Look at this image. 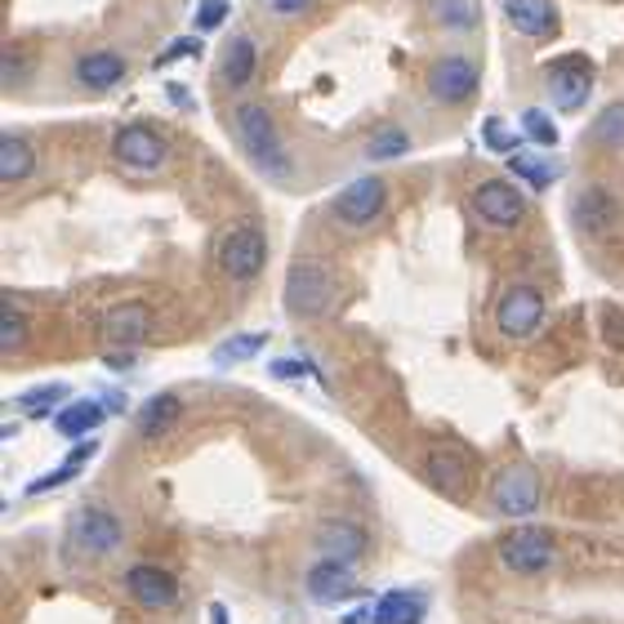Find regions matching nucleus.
<instances>
[{"label": "nucleus", "instance_id": "393cba45", "mask_svg": "<svg viewBox=\"0 0 624 624\" xmlns=\"http://www.w3.org/2000/svg\"><path fill=\"white\" fill-rule=\"evenodd\" d=\"M36 170V152H32V143L23 134H0V179L5 183H19Z\"/></svg>", "mask_w": 624, "mask_h": 624}, {"label": "nucleus", "instance_id": "58836bf2", "mask_svg": "<svg viewBox=\"0 0 624 624\" xmlns=\"http://www.w3.org/2000/svg\"><path fill=\"white\" fill-rule=\"evenodd\" d=\"M602 340L611 348H624V308H607L602 313Z\"/></svg>", "mask_w": 624, "mask_h": 624}, {"label": "nucleus", "instance_id": "7ed1b4c3", "mask_svg": "<svg viewBox=\"0 0 624 624\" xmlns=\"http://www.w3.org/2000/svg\"><path fill=\"white\" fill-rule=\"evenodd\" d=\"M219 268L223 277L232 281H255L264 268H268V236L259 223H242V228H232L223 232V242H219Z\"/></svg>", "mask_w": 624, "mask_h": 624}, {"label": "nucleus", "instance_id": "a211bd4d", "mask_svg": "<svg viewBox=\"0 0 624 624\" xmlns=\"http://www.w3.org/2000/svg\"><path fill=\"white\" fill-rule=\"evenodd\" d=\"M504 19L522 36H553L562 27V14L553 0H504Z\"/></svg>", "mask_w": 624, "mask_h": 624}, {"label": "nucleus", "instance_id": "b1692460", "mask_svg": "<svg viewBox=\"0 0 624 624\" xmlns=\"http://www.w3.org/2000/svg\"><path fill=\"white\" fill-rule=\"evenodd\" d=\"M103 419H108V406H103V402L81 397V402H68V406L54 415V428H59L63 438H72V442H76V438H89Z\"/></svg>", "mask_w": 624, "mask_h": 624}, {"label": "nucleus", "instance_id": "ea45409f", "mask_svg": "<svg viewBox=\"0 0 624 624\" xmlns=\"http://www.w3.org/2000/svg\"><path fill=\"white\" fill-rule=\"evenodd\" d=\"M23 76H27V59L19 50H5V89L23 85Z\"/></svg>", "mask_w": 624, "mask_h": 624}, {"label": "nucleus", "instance_id": "7c9ffc66", "mask_svg": "<svg viewBox=\"0 0 624 624\" xmlns=\"http://www.w3.org/2000/svg\"><path fill=\"white\" fill-rule=\"evenodd\" d=\"M433 19L446 32H473L477 27V5L473 0H433Z\"/></svg>", "mask_w": 624, "mask_h": 624}, {"label": "nucleus", "instance_id": "4468645a", "mask_svg": "<svg viewBox=\"0 0 624 624\" xmlns=\"http://www.w3.org/2000/svg\"><path fill=\"white\" fill-rule=\"evenodd\" d=\"M152 334V313L143 304H112L103 317H99V340L108 348H134Z\"/></svg>", "mask_w": 624, "mask_h": 624}, {"label": "nucleus", "instance_id": "6ab92c4d", "mask_svg": "<svg viewBox=\"0 0 624 624\" xmlns=\"http://www.w3.org/2000/svg\"><path fill=\"white\" fill-rule=\"evenodd\" d=\"M76 81L85 85V89H94V94H103V89H117L121 81H125V59L117 54V50H89V54H81L76 59Z\"/></svg>", "mask_w": 624, "mask_h": 624}, {"label": "nucleus", "instance_id": "e433bc0d", "mask_svg": "<svg viewBox=\"0 0 624 624\" xmlns=\"http://www.w3.org/2000/svg\"><path fill=\"white\" fill-rule=\"evenodd\" d=\"M201 54V40L197 36H179V40H170L166 50L157 54V68H170L174 59H197Z\"/></svg>", "mask_w": 624, "mask_h": 624}, {"label": "nucleus", "instance_id": "5701e85b", "mask_svg": "<svg viewBox=\"0 0 624 624\" xmlns=\"http://www.w3.org/2000/svg\"><path fill=\"white\" fill-rule=\"evenodd\" d=\"M370 611H375V624H424L428 602H424V594L393 589V594H383Z\"/></svg>", "mask_w": 624, "mask_h": 624}, {"label": "nucleus", "instance_id": "6e6552de", "mask_svg": "<svg viewBox=\"0 0 624 624\" xmlns=\"http://www.w3.org/2000/svg\"><path fill=\"white\" fill-rule=\"evenodd\" d=\"M500 562L513 575H545L558 562V545L545 526H517L500 540Z\"/></svg>", "mask_w": 624, "mask_h": 624}, {"label": "nucleus", "instance_id": "0eeeda50", "mask_svg": "<svg viewBox=\"0 0 624 624\" xmlns=\"http://www.w3.org/2000/svg\"><path fill=\"white\" fill-rule=\"evenodd\" d=\"M383 206H389V183L379 174H357L353 183H344L334 192V201H330L334 219L348 223V228H370L383 215Z\"/></svg>", "mask_w": 624, "mask_h": 624}, {"label": "nucleus", "instance_id": "dca6fc26", "mask_svg": "<svg viewBox=\"0 0 624 624\" xmlns=\"http://www.w3.org/2000/svg\"><path fill=\"white\" fill-rule=\"evenodd\" d=\"M366 531L357 522H348V517H330V522H321L317 526V549H321V558H330V562H344V566H353L362 553H366Z\"/></svg>", "mask_w": 624, "mask_h": 624}, {"label": "nucleus", "instance_id": "412c9836", "mask_svg": "<svg viewBox=\"0 0 624 624\" xmlns=\"http://www.w3.org/2000/svg\"><path fill=\"white\" fill-rule=\"evenodd\" d=\"M255 72H259V45L250 36H232L228 50H223V68H219L223 85L228 89H246L255 81Z\"/></svg>", "mask_w": 624, "mask_h": 624}, {"label": "nucleus", "instance_id": "423d86ee", "mask_svg": "<svg viewBox=\"0 0 624 624\" xmlns=\"http://www.w3.org/2000/svg\"><path fill=\"white\" fill-rule=\"evenodd\" d=\"M594 81H598V72H594V63L585 54H562L545 72L549 99H553L558 112H580L589 103V94H594Z\"/></svg>", "mask_w": 624, "mask_h": 624}, {"label": "nucleus", "instance_id": "72a5a7b5", "mask_svg": "<svg viewBox=\"0 0 624 624\" xmlns=\"http://www.w3.org/2000/svg\"><path fill=\"white\" fill-rule=\"evenodd\" d=\"M522 138H526V134L509 130V121H500V117H491V121L482 125V143H487V148H491V152H500V157H513Z\"/></svg>", "mask_w": 624, "mask_h": 624}, {"label": "nucleus", "instance_id": "39448f33", "mask_svg": "<svg viewBox=\"0 0 624 624\" xmlns=\"http://www.w3.org/2000/svg\"><path fill=\"white\" fill-rule=\"evenodd\" d=\"M72 549H81L85 558H112L121 545H125V526L112 509L103 504H85L76 517H72V531H68Z\"/></svg>", "mask_w": 624, "mask_h": 624}, {"label": "nucleus", "instance_id": "2f4dec72", "mask_svg": "<svg viewBox=\"0 0 624 624\" xmlns=\"http://www.w3.org/2000/svg\"><path fill=\"white\" fill-rule=\"evenodd\" d=\"M0 348H5V357L19 353V348H27V317L10 299L0 304Z\"/></svg>", "mask_w": 624, "mask_h": 624}, {"label": "nucleus", "instance_id": "bb28decb", "mask_svg": "<svg viewBox=\"0 0 624 624\" xmlns=\"http://www.w3.org/2000/svg\"><path fill=\"white\" fill-rule=\"evenodd\" d=\"M94 451H99V446H94V442H81V446H76V451H72V455H68V460H63V464L54 468V473L36 477V482L27 487V495H45V491H54V487L72 482V477H76V473H81V468H85V464L94 460Z\"/></svg>", "mask_w": 624, "mask_h": 624}, {"label": "nucleus", "instance_id": "c9c22d12", "mask_svg": "<svg viewBox=\"0 0 624 624\" xmlns=\"http://www.w3.org/2000/svg\"><path fill=\"white\" fill-rule=\"evenodd\" d=\"M228 14H232V0H201L197 14H192V27H197L201 36H206V32H219V27L228 23Z\"/></svg>", "mask_w": 624, "mask_h": 624}, {"label": "nucleus", "instance_id": "aec40b11", "mask_svg": "<svg viewBox=\"0 0 624 624\" xmlns=\"http://www.w3.org/2000/svg\"><path fill=\"white\" fill-rule=\"evenodd\" d=\"M424 477L442 495H464V487H468V460L455 446H433V451H428V460H424Z\"/></svg>", "mask_w": 624, "mask_h": 624}, {"label": "nucleus", "instance_id": "4c0bfd02", "mask_svg": "<svg viewBox=\"0 0 624 624\" xmlns=\"http://www.w3.org/2000/svg\"><path fill=\"white\" fill-rule=\"evenodd\" d=\"M272 375H277V379H299V375H313L317 383H326V379H321V370H317L313 362H299V357H285V362H272Z\"/></svg>", "mask_w": 624, "mask_h": 624}, {"label": "nucleus", "instance_id": "f8f14e48", "mask_svg": "<svg viewBox=\"0 0 624 624\" xmlns=\"http://www.w3.org/2000/svg\"><path fill=\"white\" fill-rule=\"evenodd\" d=\"M473 210L491 228H517L526 219V197H522V187H513L509 179H487L473 192Z\"/></svg>", "mask_w": 624, "mask_h": 624}, {"label": "nucleus", "instance_id": "f3484780", "mask_svg": "<svg viewBox=\"0 0 624 624\" xmlns=\"http://www.w3.org/2000/svg\"><path fill=\"white\" fill-rule=\"evenodd\" d=\"M571 219H575V228H580L585 236H607L615 228V219H620V201L611 197L607 187L594 183V187H585L580 197H575Z\"/></svg>", "mask_w": 624, "mask_h": 624}, {"label": "nucleus", "instance_id": "37998d69", "mask_svg": "<svg viewBox=\"0 0 624 624\" xmlns=\"http://www.w3.org/2000/svg\"><path fill=\"white\" fill-rule=\"evenodd\" d=\"M210 624H232V620H228V607L215 602V607H210Z\"/></svg>", "mask_w": 624, "mask_h": 624}, {"label": "nucleus", "instance_id": "a19ab883", "mask_svg": "<svg viewBox=\"0 0 624 624\" xmlns=\"http://www.w3.org/2000/svg\"><path fill=\"white\" fill-rule=\"evenodd\" d=\"M268 10L281 14V19H295V14H308L313 0H268Z\"/></svg>", "mask_w": 624, "mask_h": 624}, {"label": "nucleus", "instance_id": "9d476101", "mask_svg": "<svg viewBox=\"0 0 624 624\" xmlns=\"http://www.w3.org/2000/svg\"><path fill=\"white\" fill-rule=\"evenodd\" d=\"M545 326V295L536 285H509L495 304V330L504 340H531Z\"/></svg>", "mask_w": 624, "mask_h": 624}, {"label": "nucleus", "instance_id": "f257e3e1", "mask_svg": "<svg viewBox=\"0 0 624 624\" xmlns=\"http://www.w3.org/2000/svg\"><path fill=\"white\" fill-rule=\"evenodd\" d=\"M232 125H236V138H242V148H246V157L259 174H268L277 183L291 179V170H295L291 152H285V138H281V130H277V121L264 103H236Z\"/></svg>", "mask_w": 624, "mask_h": 624}, {"label": "nucleus", "instance_id": "f704fd0d", "mask_svg": "<svg viewBox=\"0 0 624 624\" xmlns=\"http://www.w3.org/2000/svg\"><path fill=\"white\" fill-rule=\"evenodd\" d=\"M63 397H68V383H45V389H36V393H23V397H14V406H19V411H32V415H40V411H54Z\"/></svg>", "mask_w": 624, "mask_h": 624}, {"label": "nucleus", "instance_id": "cd10ccee", "mask_svg": "<svg viewBox=\"0 0 624 624\" xmlns=\"http://www.w3.org/2000/svg\"><path fill=\"white\" fill-rule=\"evenodd\" d=\"M589 134L602 143V148H611V152H624V99L607 103V108L594 117Z\"/></svg>", "mask_w": 624, "mask_h": 624}, {"label": "nucleus", "instance_id": "c756f323", "mask_svg": "<svg viewBox=\"0 0 624 624\" xmlns=\"http://www.w3.org/2000/svg\"><path fill=\"white\" fill-rule=\"evenodd\" d=\"M509 170H513L522 183L540 187V192L558 183V166H553V161H545V157H526V152H513V157H509Z\"/></svg>", "mask_w": 624, "mask_h": 624}, {"label": "nucleus", "instance_id": "f03ea898", "mask_svg": "<svg viewBox=\"0 0 624 624\" xmlns=\"http://www.w3.org/2000/svg\"><path fill=\"white\" fill-rule=\"evenodd\" d=\"M285 313L299 321H321L334 304V272L317 259H295L291 272H285Z\"/></svg>", "mask_w": 624, "mask_h": 624}, {"label": "nucleus", "instance_id": "79ce46f5", "mask_svg": "<svg viewBox=\"0 0 624 624\" xmlns=\"http://www.w3.org/2000/svg\"><path fill=\"white\" fill-rule=\"evenodd\" d=\"M166 99H170L174 108H192V89H187V85H166Z\"/></svg>", "mask_w": 624, "mask_h": 624}, {"label": "nucleus", "instance_id": "a878e982", "mask_svg": "<svg viewBox=\"0 0 624 624\" xmlns=\"http://www.w3.org/2000/svg\"><path fill=\"white\" fill-rule=\"evenodd\" d=\"M411 152V134L402 125H379L370 138H366V161L383 166V161H402Z\"/></svg>", "mask_w": 624, "mask_h": 624}, {"label": "nucleus", "instance_id": "ddd939ff", "mask_svg": "<svg viewBox=\"0 0 624 624\" xmlns=\"http://www.w3.org/2000/svg\"><path fill=\"white\" fill-rule=\"evenodd\" d=\"M125 594L148 611H170L179 602V580L170 571L152 566V562H138V566L125 571Z\"/></svg>", "mask_w": 624, "mask_h": 624}, {"label": "nucleus", "instance_id": "c03bdc74", "mask_svg": "<svg viewBox=\"0 0 624 624\" xmlns=\"http://www.w3.org/2000/svg\"><path fill=\"white\" fill-rule=\"evenodd\" d=\"M103 406H108V411H125V397H121V393H108Z\"/></svg>", "mask_w": 624, "mask_h": 624}, {"label": "nucleus", "instance_id": "4be33fe9", "mask_svg": "<svg viewBox=\"0 0 624 624\" xmlns=\"http://www.w3.org/2000/svg\"><path fill=\"white\" fill-rule=\"evenodd\" d=\"M183 419V402L179 393H157L152 402H143L138 415H134V428H138V438H161L170 433V428Z\"/></svg>", "mask_w": 624, "mask_h": 624}, {"label": "nucleus", "instance_id": "9b49d317", "mask_svg": "<svg viewBox=\"0 0 624 624\" xmlns=\"http://www.w3.org/2000/svg\"><path fill=\"white\" fill-rule=\"evenodd\" d=\"M477 85H482V68H477V59H468V54H446L428 68V94L446 108L468 103L477 94Z\"/></svg>", "mask_w": 624, "mask_h": 624}, {"label": "nucleus", "instance_id": "1a4fd4ad", "mask_svg": "<svg viewBox=\"0 0 624 624\" xmlns=\"http://www.w3.org/2000/svg\"><path fill=\"white\" fill-rule=\"evenodd\" d=\"M112 157L125 166V170H138V174H152L166 166L170 157V138L157 130V125H121L112 134Z\"/></svg>", "mask_w": 624, "mask_h": 624}, {"label": "nucleus", "instance_id": "c85d7f7f", "mask_svg": "<svg viewBox=\"0 0 624 624\" xmlns=\"http://www.w3.org/2000/svg\"><path fill=\"white\" fill-rule=\"evenodd\" d=\"M268 344V334L259 330H250V334H232V340H223L219 348H215V366H242V362H250V357H259V348Z\"/></svg>", "mask_w": 624, "mask_h": 624}, {"label": "nucleus", "instance_id": "2eb2a0df", "mask_svg": "<svg viewBox=\"0 0 624 624\" xmlns=\"http://www.w3.org/2000/svg\"><path fill=\"white\" fill-rule=\"evenodd\" d=\"M304 589H308V598H313L317 607H334V602H348V598H357V580H353V566H344V562H330V558H321V562H313V566H308V575H304Z\"/></svg>", "mask_w": 624, "mask_h": 624}, {"label": "nucleus", "instance_id": "473e14b6", "mask_svg": "<svg viewBox=\"0 0 624 624\" xmlns=\"http://www.w3.org/2000/svg\"><path fill=\"white\" fill-rule=\"evenodd\" d=\"M522 134L536 143V148H558V125H553V117H545L540 108H526L522 112Z\"/></svg>", "mask_w": 624, "mask_h": 624}, {"label": "nucleus", "instance_id": "20e7f679", "mask_svg": "<svg viewBox=\"0 0 624 624\" xmlns=\"http://www.w3.org/2000/svg\"><path fill=\"white\" fill-rule=\"evenodd\" d=\"M545 500V482L531 464H509L491 482V509L504 517H531Z\"/></svg>", "mask_w": 624, "mask_h": 624}]
</instances>
